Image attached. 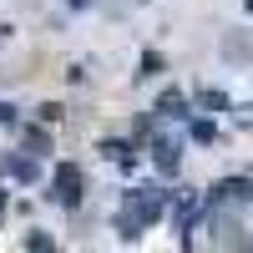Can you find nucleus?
Returning a JSON list of instances; mask_svg holds the SVG:
<instances>
[{"label":"nucleus","mask_w":253,"mask_h":253,"mask_svg":"<svg viewBox=\"0 0 253 253\" xmlns=\"http://www.w3.org/2000/svg\"><path fill=\"white\" fill-rule=\"evenodd\" d=\"M66 5H81V0H66Z\"/></svg>","instance_id":"nucleus-8"},{"label":"nucleus","mask_w":253,"mask_h":253,"mask_svg":"<svg viewBox=\"0 0 253 253\" xmlns=\"http://www.w3.org/2000/svg\"><path fill=\"white\" fill-rule=\"evenodd\" d=\"M213 198H228V203L253 198V177H228V182H218V187H213Z\"/></svg>","instance_id":"nucleus-2"},{"label":"nucleus","mask_w":253,"mask_h":253,"mask_svg":"<svg viewBox=\"0 0 253 253\" xmlns=\"http://www.w3.org/2000/svg\"><path fill=\"white\" fill-rule=\"evenodd\" d=\"M157 117H187L182 91H162V96H157Z\"/></svg>","instance_id":"nucleus-3"},{"label":"nucleus","mask_w":253,"mask_h":253,"mask_svg":"<svg viewBox=\"0 0 253 253\" xmlns=\"http://www.w3.org/2000/svg\"><path fill=\"white\" fill-rule=\"evenodd\" d=\"M193 137H198V142H213L218 132H213V122H193Z\"/></svg>","instance_id":"nucleus-6"},{"label":"nucleus","mask_w":253,"mask_h":253,"mask_svg":"<svg viewBox=\"0 0 253 253\" xmlns=\"http://www.w3.org/2000/svg\"><path fill=\"white\" fill-rule=\"evenodd\" d=\"M152 152H157V167H162V172H177V142H157Z\"/></svg>","instance_id":"nucleus-4"},{"label":"nucleus","mask_w":253,"mask_h":253,"mask_svg":"<svg viewBox=\"0 0 253 253\" xmlns=\"http://www.w3.org/2000/svg\"><path fill=\"white\" fill-rule=\"evenodd\" d=\"M101 152H107L117 167H132L137 162V152H132V147H126V142H107V147H101Z\"/></svg>","instance_id":"nucleus-5"},{"label":"nucleus","mask_w":253,"mask_h":253,"mask_svg":"<svg viewBox=\"0 0 253 253\" xmlns=\"http://www.w3.org/2000/svg\"><path fill=\"white\" fill-rule=\"evenodd\" d=\"M51 187H56V198L66 203V208H76V203H81V167H76V162H56Z\"/></svg>","instance_id":"nucleus-1"},{"label":"nucleus","mask_w":253,"mask_h":253,"mask_svg":"<svg viewBox=\"0 0 253 253\" xmlns=\"http://www.w3.org/2000/svg\"><path fill=\"white\" fill-rule=\"evenodd\" d=\"M0 122H10V112H5V107H0Z\"/></svg>","instance_id":"nucleus-7"}]
</instances>
